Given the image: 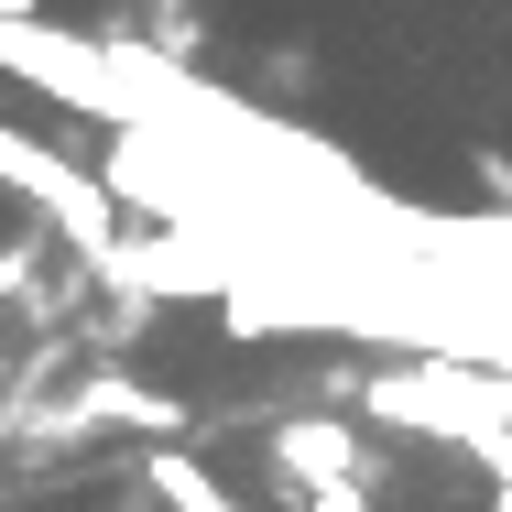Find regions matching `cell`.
Masks as SVG:
<instances>
[{"mask_svg":"<svg viewBox=\"0 0 512 512\" xmlns=\"http://www.w3.org/2000/svg\"><path fill=\"white\" fill-rule=\"evenodd\" d=\"M0 186H22V197L44 207V218L77 240V262H88V273L120 251V197H109V175L66 164V153H44V142H22V131H0Z\"/></svg>","mask_w":512,"mask_h":512,"instance_id":"cell-1","label":"cell"},{"mask_svg":"<svg viewBox=\"0 0 512 512\" xmlns=\"http://www.w3.org/2000/svg\"><path fill=\"white\" fill-rule=\"evenodd\" d=\"M77 436H186V404L131 382V371H88L66 404L22 414V447H77Z\"/></svg>","mask_w":512,"mask_h":512,"instance_id":"cell-2","label":"cell"},{"mask_svg":"<svg viewBox=\"0 0 512 512\" xmlns=\"http://www.w3.org/2000/svg\"><path fill=\"white\" fill-rule=\"evenodd\" d=\"M273 469H284V491H316V480H382V458H371L349 425H327V414H295V425L273 436Z\"/></svg>","mask_w":512,"mask_h":512,"instance_id":"cell-3","label":"cell"},{"mask_svg":"<svg viewBox=\"0 0 512 512\" xmlns=\"http://www.w3.org/2000/svg\"><path fill=\"white\" fill-rule=\"evenodd\" d=\"M142 491H153L164 512H251V502H240V491L197 458V447H175V436H164V447H142Z\"/></svg>","mask_w":512,"mask_h":512,"instance_id":"cell-4","label":"cell"},{"mask_svg":"<svg viewBox=\"0 0 512 512\" xmlns=\"http://www.w3.org/2000/svg\"><path fill=\"white\" fill-rule=\"evenodd\" d=\"M371 491L382 480H316V491H295V512H371Z\"/></svg>","mask_w":512,"mask_h":512,"instance_id":"cell-5","label":"cell"},{"mask_svg":"<svg viewBox=\"0 0 512 512\" xmlns=\"http://www.w3.org/2000/svg\"><path fill=\"white\" fill-rule=\"evenodd\" d=\"M22 284H33V240H11V251H0V306H11Z\"/></svg>","mask_w":512,"mask_h":512,"instance_id":"cell-6","label":"cell"},{"mask_svg":"<svg viewBox=\"0 0 512 512\" xmlns=\"http://www.w3.org/2000/svg\"><path fill=\"white\" fill-rule=\"evenodd\" d=\"M480 197H491V207H512V153H480Z\"/></svg>","mask_w":512,"mask_h":512,"instance_id":"cell-7","label":"cell"},{"mask_svg":"<svg viewBox=\"0 0 512 512\" xmlns=\"http://www.w3.org/2000/svg\"><path fill=\"white\" fill-rule=\"evenodd\" d=\"M0 11H11V22H33V11H44V0H0Z\"/></svg>","mask_w":512,"mask_h":512,"instance_id":"cell-8","label":"cell"},{"mask_svg":"<svg viewBox=\"0 0 512 512\" xmlns=\"http://www.w3.org/2000/svg\"><path fill=\"white\" fill-rule=\"evenodd\" d=\"M0 447H11V414H0Z\"/></svg>","mask_w":512,"mask_h":512,"instance_id":"cell-9","label":"cell"},{"mask_svg":"<svg viewBox=\"0 0 512 512\" xmlns=\"http://www.w3.org/2000/svg\"><path fill=\"white\" fill-rule=\"evenodd\" d=\"M502 229H512V207H502Z\"/></svg>","mask_w":512,"mask_h":512,"instance_id":"cell-10","label":"cell"}]
</instances>
